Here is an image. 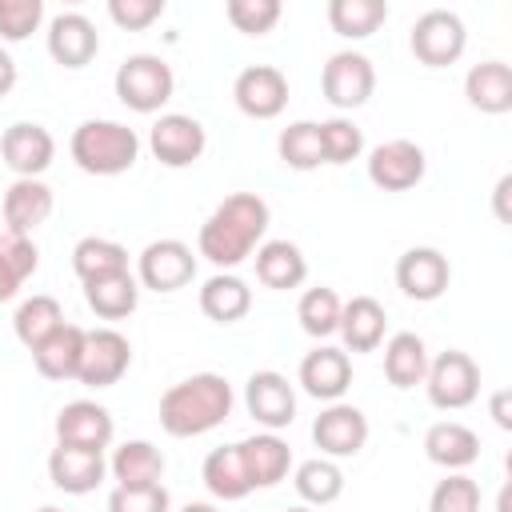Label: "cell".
<instances>
[{"label":"cell","mask_w":512,"mask_h":512,"mask_svg":"<svg viewBox=\"0 0 512 512\" xmlns=\"http://www.w3.org/2000/svg\"><path fill=\"white\" fill-rule=\"evenodd\" d=\"M268 220H272V212H268L264 196H256V192H232L200 224L196 256H204L208 264H216L220 272H228V268L244 264L264 244Z\"/></svg>","instance_id":"obj_1"},{"label":"cell","mask_w":512,"mask_h":512,"mask_svg":"<svg viewBox=\"0 0 512 512\" xmlns=\"http://www.w3.org/2000/svg\"><path fill=\"white\" fill-rule=\"evenodd\" d=\"M232 384L220 372H192L160 396V428L176 440L204 436L232 416Z\"/></svg>","instance_id":"obj_2"},{"label":"cell","mask_w":512,"mask_h":512,"mask_svg":"<svg viewBox=\"0 0 512 512\" xmlns=\"http://www.w3.org/2000/svg\"><path fill=\"white\" fill-rule=\"evenodd\" d=\"M68 152H72L76 168L88 176H120L136 164L140 136L120 120H84L72 132Z\"/></svg>","instance_id":"obj_3"},{"label":"cell","mask_w":512,"mask_h":512,"mask_svg":"<svg viewBox=\"0 0 512 512\" xmlns=\"http://www.w3.org/2000/svg\"><path fill=\"white\" fill-rule=\"evenodd\" d=\"M112 88H116V96H120L124 108H132L140 116H152V112H160L172 100L176 76H172V68H168L164 56L136 52V56L120 60V68L112 76Z\"/></svg>","instance_id":"obj_4"},{"label":"cell","mask_w":512,"mask_h":512,"mask_svg":"<svg viewBox=\"0 0 512 512\" xmlns=\"http://www.w3.org/2000/svg\"><path fill=\"white\" fill-rule=\"evenodd\" d=\"M424 388H428L432 408H440V412H460V408H468V404L480 396V364H476L468 352L448 348V352H440L436 360H428Z\"/></svg>","instance_id":"obj_5"},{"label":"cell","mask_w":512,"mask_h":512,"mask_svg":"<svg viewBox=\"0 0 512 512\" xmlns=\"http://www.w3.org/2000/svg\"><path fill=\"white\" fill-rule=\"evenodd\" d=\"M408 44H412V56H416L424 68H448V64H456V60L464 56V48H468V28H464V20H460L456 12H448V8H428L424 16H416Z\"/></svg>","instance_id":"obj_6"},{"label":"cell","mask_w":512,"mask_h":512,"mask_svg":"<svg viewBox=\"0 0 512 512\" xmlns=\"http://www.w3.org/2000/svg\"><path fill=\"white\" fill-rule=\"evenodd\" d=\"M196 276V252L176 240V236H164V240H152L140 256H136V284L140 288H152V292H180L188 288Z\"/></svg>","instance_id":"obj_7"},{"label":"cell","mask_w":512,"mask_h":512,"mask_svg":"<svg viewBox=\"0 0 512 512\" xmlns=\"http://www.w3.org/2000/svg\"><path fill=\"white\" fill-rule=\"evenodd\" d=\"M320 88H324V100L340 112H352V108H364L368 96L376 92V68L364 52H332L324 72H320Z\"/></svg>","instance_id":"obj_8"},{"label":"cell","mask_w":512,"mask_h":512,"mask_svg":"<svg viewBox=\"0 0 512 512\" xmlns=\"http://www.w3.org/2000/svg\"><path fill=\"white\" fill-rule=\"evenodd\" d=\"M132 364V344L124 332L116 328H92L84 332V352H80V368L76 380L88 388H112Z\"/></svg>","instance_id":"obj_9"},{"label":"cell","mask_w":512,"mask_h":512,"mask_svg":"<svg viewBox=\"0 0 512 512\" xmlns=\"http://www.w3.org/2000/svg\"><path fill=\"white\" fill-rule=\"evenodd\" d=\"M244 408L264 432H280V428H288L296 420V388L288 384L284 372L260 368L244 384Z\"/></svg>","instance_id":"obj_10"},{"label":"cell","mask_w":512,"mask_h":512,"mask_svg":"<svg viewBox=\"0 0 512 512\" xmlns=\"http://www.w3.org/2000/svg\"><path fill=\"white\" fill-rule=\"evenodd\" d=\"M148 148L152 156L164 164V168H188L204 156L208 148V132L196 116H184V112H164L152 132H148Z\"/></svg>","instance_id":"obj_11"},{"label":"cell","mask_w":512,"mask_h":512,"mask_svg":"<svg viewBox=\"0 0 512 512\" xmlns=\"http://www.w3.org/2000/svg\"><path fill=\"white\" fill-rule=\"evenodd\" d=\"M448 284H452V264H448V256L440 248L416 244L396 260V288L408 300L432 304V300H440L448 292Z\"/></svg>","instance_id":"obj_12"},{"label":"cell","mask_w":512,"mask_h":512,"mask_svg":"<svg viewBox=\"0 0 512 512\" xmlns=\"http://www.w3.org/2000/svg\"><path fill=\"white\" fill-rule=\"evenodd\" d=\"M0 156H4V164H8L16 176L40 180V176L48 172V164L56 160V140H52V132H48L44 124H36V120H16V124H8L4 136H0Z\"/></svg>","instance_id":"obj_13"},{"label":"cell","mask_w":512,"mask_h":512,"mask_svg":"<svg viewBox=\"0 0 512 512\" xmlns=\"http://www.w3.org/2000/svg\"><path fill=\"white\" fill-rule=\"evenodd\" d=\"M232 100L252 120H276L288 104V76L276 64H248L232 84Z\"/></svg>","instance_id":"obj_14"},{"label":"cell","mask_w":512,"mask_h":512,"mask_svg":"<svg viewBox=\"0 0 512 512\" xmlns=\"http://www.w3.org/2000/svg\"><path fill=\"white\" fill-rule=\"evenodd\" d=\"M428 160L424 148L412 140H384L368 152V180L384 192H408L424 180Z\"/></svg>","instance_id":"obj_15"},{"label":"cell","mask_w":512,"mask_h":512,"mask_svg":"<svg viewBox=\"0 0 512 512\" xmlns=\"http://www.w3.org/2000/svg\"><path fill=\"white\" fill-rule=\"evenodd\" d=\"M312 440L320 448V456L328 460H344V456H356L364 444H368V416L356 408V404H328L316 424H312Z\"/></svg>","instance_id":"obj_16"},{"label":"cell","mask_w":512,"mask_h":512,"mask_svg":"<svg viewBox=\"0 0 512 512\" xmlns=\"http://www.w3.org/2000/svg\"><path fill=\"white\" fill-rule=\"evenodd\" d=\"M116 436L112 412L96 400H72L56 412V444H72V448H92L104 452Z\"/></svg>","instance_id":"obj_17"},{"label":"cell","mask_w":512,"mask_h":512,"mask_svg":"<svg viewBox=\"0 0 512 512\" xmlns=\"http://www.w3.org/2000/svg\"><path fill=\"white\" fill-rule=\"evenodd\" d=\"M100 52V32L84 12H60L48 20V56L60 68H84Z\"/></svg>","instance_id":"obj_18"},{"label":"cell","mask_w":512,"mask_h":512,"mask_svg":"<svg viewBox=\"0 0 512 512\" xmlns=\"http://www.w3.org/2000/svg\"><path fill=\"white\" fill-rule=\"evenodd\" d=\"M300 388L324 404H336L348 384H352V360L344 348H332V344H320L312 348L304 360H300V372H296Z\"/></svg>","instance_id":"obj_19"},{"label":"cell","mask_w":512,"mask_h":512,"mask_svg":"<svg viewBox=\"0 0 512 512\" xmlns=\"http://www.w3.org/2000/svg\"><path fill=\"white\" fill-rule=\"evenodd\" d=\"M104 472H108V460L104 452H92V448H72V444H56L48 452V480L68 492V496H88L104 484Z\"/></svg>","instance_id":"obj_20"},{"label":"cell","mask_w":512,"mask_h":512,"mask_svg":"<svg viewBox=\"0 0 512 512\" xmlns=\"http://www.w3.org/2000/svg\"><path fill=\"white\" fill-rule=\"evenodd\" d=\"M344 352H376L388 332V312L376 296H352L340 304V324H336Z\"/></svg>","instance_id":"obj_21"},{"label":"cell","mask_w":512,"mask_h":512,"mask_svg":"<svg viewBox=\"0 0 512 512\" xmlns=\"http://www.w3.org/2000/svg\"><path fill=\"white\" fill-rule=\"evenodd\" d=\"M424 456L444 472H464L468 464L480 460V436L460 420H436L424 432Z\"/></svg>","instance_id":"obj_22"},{"label":"cell","mask_w":512,"mask_h":512,"mask_svg":"<svg viewBox=\"0 0 512 512\" xmlns=\"http://www.w3.org/2000/svg\"><path fill=\"white\" fill-rule=\"evenodd\" d=\"M56 200H52V188L44 180H24L16 176L4 192V224L8 232H20V236H32L48 216H52Z\"/></svg>","instance_id":"obj_23"},{"label":"cell","mask_w":512,"mask_h":512,"mask_svg":"<svg viewBox=\"0 0 512 512\" xmlns=\"http://www.w3.org/2000/svg\"><path fill=\"white\" fill-rule=\"evenodd\" d=\"M464 96L476 112L504 116L512 108V68L504 60H480L464 76Z\"/></svg>","instance_id":"obj_24"},{"label":"cell","mask_w":512,"mask_h":512,"mask_svg":"<svg viewBox=\"0 0 512 512\" xmlns=\"http://www.w3.org/2000/svg\"><path fill=\"white\" fill-rule=\"evenodd\" d=\"M236 448H240V460H244V468H248L252 488H272V484H280V480L288 476V468H292V448H288L276 432H256V436L240 440Z\"/></svg>","instance_id":"obj_25"},{"label":"cell","mask_w":512,"mask_h":512,"mask_svg":"<svg viewBox=\"0 0 512 512\" xmlns=\"http://www.w3.org/2000/svg\"><path fill=\"white\" fill-rule=\"evenodd\" d=\"M80 352H84V328L64 320L48 340H40L32 348V364L44 380H76Z\"/></svg>","instance_id":"obj_26"},{"label":"cell","mask_w":512,"mask_h":512,"mask_svg":"<svg viewBox=\"0 0 512 512\" xmlns=\"http://www.w3.org/2000/svg\"><path fill=\"white\" fill-rule=\"evenodd\" d=\"M308 276V260L292 240H264L256 248V280L272 292L300 288Z\"/></svg>","instance_id":"obj_27"},{"label":"cell","mask_w":512,"mask_h":512,"mask_svg":"<svg viewBox=\"0 0 512 512\" xmlns=\"http://www.w3.org/2000/svg\"><path fill=\"white\" fill-rule=\"evenodd\" d=\"M108 472H112L116 488H148V484H160V476H164V452L152 440H124L112 452Z\"/></svg>","instance_id":"obj_28"},{"label":"cell","mask_w":512,"mask_h":512,"mask_svg":"<svg viewBox=\"0 0 512 512\" xmlns=\"http://www.w3.org/2000/svg\"><path fill=\"white\" fill-rule=\"evenodd\" d=\"M248 308H252V288H248L240 276L216 272V276H208V280L200 284V312H204L208 320H216V324H236V320L248 316Z\"/></svg>","instance_id":"obj_29"},{"label":"cell","mask_w":512,"mask_h":512,"mask_svg":"<svg viewBox=\"0 0 512 512\" xmlns=\"http://www.w3.org/2000/svg\"><path fill=\"white\" fill-rule=\"evenodd\" d=\"M200 476H204V488H208L216 500H224V504H228V500H244V496L252 492V480H248V468H244L236 444L212 448V452L204 456Z\"/></svg>","instance_id":"obj_30"},{"label":"cell","mask_w":512,"mask_h":512,"mask_svg":"<svg viewBox=\"0 0 512 512\" xmlns=\"http://www.w3.org/2000/svg\"><path fill=\"white\" fill-rule=\"evenodd\" d=\"M428 372V344L416 332H396L384 344V376L392 388H416Z\"/></svg>","instance_id":"obj_31"},{"label":"cell","mask_w":512,"mask_h":512,"mask_svg":"<svg viewBox=\"0 0 512 512\" xmlns=\"http://www.w3.org/2000/svg\"><path fill=\"white\" fill-rule=\"evenodd\" d=\"M84 300L100 320H124L136 312L140 304V284L132 272H116V276H100L84 284Z\"/></svg>","instance_id":"obj_32"},{"label":"cell","mask_w":512,"mask_h":512,"mask_svg":"<svg viewBox=\"0 0 512 512\" xmlns=\"http://www.w3.org/2000/svg\"><path fill=\"white\" fill-rule=\"evenodd\" d=\"M40 268V252L32 244V236H20V232H0V304L12 300L24 280Z\"/></svg>","instance_id":"obj_33"},{"label":"cell","mask_w":512,"mask_h":512,"mask_svg":"<svg viewBox=\"0 0 512 512\" xmlns=\"http://www.w3.org/2000/svg\"><path fill=\"white\" fill-rule=\"evenodd\" d=\"M72 272L88 284V280H100V276H116V272H128V248L108 240V236H84L76 240L72 248Z\"/></svg>","instance_id":"obj_34"},{"label":"cell","mask_w":512,"mask_h":512,"mask_svg":"<svg viewBox=\"0 0 512 512\" xmlns=\"http://www.w3.org/2000/svg\"><path fill=\"white\" fill-rule=\"evenodd\" d=\"M60 324H64V308H60V300L48 296V292L28 296V300L16 308V316H12V332H16V340H20L28 352H32L40 340H48Z\"/></svg>","instance_id":"obj_35"},{"label":"cell","mask_w":512,"mask_h":512,"mask_svg":"<svg viewBox=\"0 0 512 512\" xmlns=\"http://www.w3.org/2000/svg\"><path fill=\"white\" fill-rule=\"evenodd\" d=\"M388 20L384 0H328V24L344 40H368Z\"/></svg>","instance_id":"obj_36"},{"label":"cell","mask_w":512,"mask_h":512,"mask_svg":"<svg viewBox=\"0 0 512 512\" xmlns=\"http://www.w3.org/2000/svg\"><path fill=\"white\" fill-rule=\"evenodd\" d=\"M292 484H296V492H300L304 504H320L324 508V504L340 500V492H344V468L336 460H328V456H312V460L296 464Z\"/></svg>","instance_id":"obj_37"},{"label":"cell","mask_w":512,"mask_h":512,"mask_svg":"<svg viewBox=\"0 0 512 512\" xmlns=\"http://www.w3.org/2000/svg\"><path fill=\"white\" fill-rule=\"evenodd\" d=\"M276 152L288 168L296 172H312L324 164V148H320V124L316 120H296L276 136Z\"/></svg>","instance_id":"obj_38"},{"label":"cell","mask_w":512,"mask_h":512,"mask_svg":"<svg viewBox=\"0 0 512 512\" xmlns=\"http://www.w3.org/2000/svg\"><path fill=\"white\" fill-rule=\"evenodd\" d=\"M340 296H336V288H328V284H320V288H308L304 296H300V304H296V320H300V328L308 332V336H316V340H328L332 332H336V324H340Z\"/></svg>","instance_id":"obj_39"},{"label":"cell","mask_w":512,"mask_h":512,"mask_svg":"<svg viewBox=\"0 0 512 512\" xmlns=\"http://www.w3.org/2000/svg\"><path fill=\"white\" fill-rule=\"evenodd\" d=\"M320 148H324V164H352L364 152V132L348 116L320 120Z\"/></svg>","instance_id":"obj_40"},{"label":"cell","mask_w":512,"mask_h":512,"mask_svg":"<svg viewBox=\"0 0 512 512\" xmlns=\"http://www.w3.org/2000/svg\"><path fill=\"white\" fill-rule=\"evenodd\" d=\"M428 512H480V484L464 472H448L432 496H428Z\"/></svg>","instance_id":"obj_41"},{"label":"cell","mask_w":512,"mask_h":512,"mask_svg":"<svg viewBox=\"0 0 512 512\" xmlns=\"http://www.w3.org/2000/svg\"><path fill=\"white\" fill-rule=\"evenodd\" d=\"M224 12H228V24H232L236 32H244V36H264V32L276 28V20H280L284 8H280V0H228Z\"/></svg>","instance_id":"obj_42"},{"label":"cell","mask_w":512,"mask_h":512,"mask_svg":"<svg viewBox=\"0 0 512 512\" xmlns=\"http://www.w3.org/2000/svg\"><path fill=\"white\" fill-rule=\"evenodd\" d=\"M44 20V0H0V40L20 44Z\"/></svg>","instance_id":"obj_43"},{"label":"cell","mask_w":512,"mask_h":512,"mask_svg":"<svg viewBox=\"0 0 512 512\" xmlns=\"http://www.w3.org/2000/svg\"><path fill=\"white\" fill-rule=\"evenodd\" d=\"M172 496L164 484H148V488H112L108 492V512H168Z\"/></svg>","instance_id":"obj_44"},{"label":"cell","mask_w":512,"mask_h":512,"mask_svg":"<svg viewBox=\"0 0 512 512\" xmlns=\"http://www.w3.org/2000/svg\"><path fill=\"white\" fill-rule=\"evenodd\" d=\"M108 16L124 32H144L164 16V0H108Z\"/></svg>","instance_id":"obj_45"},{"label":"cell","mask_w":512,"mask_h":512,"mask_svg":"<svg viewBox=\"0 0 512 512\" xmlns=\"http://www.w3.org/2000/svg\"><path fill=\"white\" fill-rule=\"evenodd\" d=\"M16 88V60L8 56V48H0V96H8Z\"/></svg>","instance_id":"obj_46"},{"label":"cell","mask_w":512,"mask_h":512,"mask_svg":"<svg viewBox=\"0 0 512 512\" xmlns=\"http://www.w3.org/2000/svg\"><path fill=\"white\" fill-rule=\"evenodd\" d=\"M508 400H512V396H508V388H500V392L492 396V416H496V424H500V428H512V412H508Z\"/></svg>","instance_id":"obj_47"},{"label":"cell","mask_w":512,"mask_h":512,"mask_svg":"<svg viewBox=\"0 0 512 512\" xmlns=\"http://www.w3.org/2000/svg\"><path fill=\"white\" fill-rule=\"evenodd\" d=\"M508 188H512V176H500V184H496V216H500L504 224L512 220V216H508V204H504V200H508Z\"/></svg>","instance_id":"obj_48"},{"label":"cell","mask_w":512,"mask_h":512,"mask_svg":"<svg viewBox=\"0 0 512 512\" xmlns=\"http://www.w3.org/2000/svg\"><path fill=\"white\" fill-rule=\"evenodd\" d=\"M180 512H220L216 504H204V500H192V504H184Z\"/></svg>","instance_id":"obj_49"},{"label":"cell","mask_w":512,"mask_h":512,"mask_svg":"<svg viewBox=\"0 0 512 512\" xmlns=\"http://www.w3.org/2000/svg\"><path fill=\"white\" fill-rule=\"evenodd\" d=\"M36 512H60V508H52V504H44V508H36Z\"/></svg>","instance_id":"obj_50"},{"label":"cell","mask_w":512,"mask_h":512,"mask_svg":"<svg viewBox=\"0 0 512 512\" xmlns=\"http://www.w3.org/2000/svg\"><path fill=\"white\" fill-rule=\"evenodd\" d=\"M288 512H312V508H304V504H300V508H288Z\"/></svg>","instance_id":"obj_51"}]
</instances>
